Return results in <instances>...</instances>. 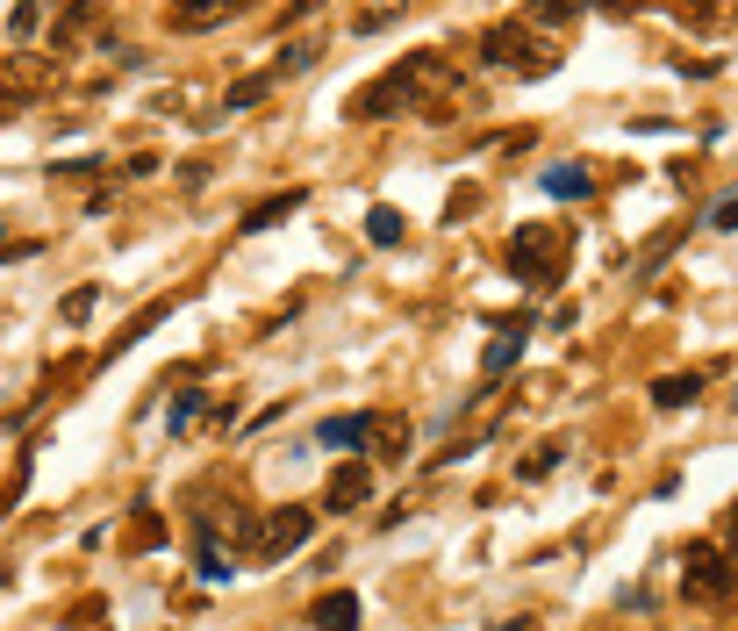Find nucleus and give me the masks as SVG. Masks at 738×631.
<instances>
[{"instance_id":"f257e3e1","label":"nucleus","mask_w":738,"mask_h":631,"mask_svg":"<svg viewBox=\"0 0 738 631\" xmlns=\"http://www.w3.org/2000/svg\"><path fill=\"white\" fill-rule=\"evenodd\" d=\"M567 251H574V230H567V223H517V237H509V273L531 280V288H552Z\"/></svg>"},{"instance_id":"f03ea898","label":"nucleus","mask_w":738,"mask_h":631,"mask_svg":"<svg viewBox=\"0 0 738 631\" xmlns=\"http://www.w3.org/2000/svg\"><path fill=\"white\" fill-rule=\"evenodd\" d=\"M682 589L696 596V603H725V596L738 589V560H725L717 546H688V560H682Z\"/></svg>"},{"instance_id":"7ed1b4c3","label":"nucleus","mask_w":738,"mask_h":631,"mask_svg":"<svg viewBox=\"0 0 738 631\" xmlns=\"http://www.w3.org/2000/svg\"><path fill=\"white\" fill-rule=\"evenodd\" d=\"M480 51H488L495 65H517V72H552V51H560V43H538L523 22H495Z\"/></svg>"},{"instance_id":"20e7f679","label":"nucleus","mask_w":738,"mask_h":631,"mask_svg":"<svg viewBox=\"0 0 738 631\" xmlns=\"http://www.w3.org/2000/svg\"><path fill=\"white\" fill-rule=\"evenodd\" d=\"M309 531H315V509H273V517L259 524V546H251V560H288V552L309 546Z\"/></svg>"},{"instance_id":"39448f33","label":"nucleus","mask_w":738,"mask_h":631,"mask_svg":"<svg viewBox=\"0 0 738 631\" xmlns=\"http://www.w3.org/2000/svg\"><path fill=\"white\" fill-rule=\"evenodd\" d=\"M402 108H416V94H409V80H402V65H387L373 86H358L352 94V123H381V115H402Z\"/></svg>"},{"instance_id":"423d86ee","label":"nucleus","mask_w":738,"mask_h":631,"mask_svg":"<svg viewBox=\"0 0 738 631\" xmlns=\"http://www.w3.org/2000/svg\"><path fill=\"white\" fill-rule=\"evenodd\" d=\"M366 453L373 459H395V467H402V459H409V416H373V431H366Z\"/></svg>"},{"instance_id":"0eeeda50","label":"nucleus","mask_w":738,"mask_h":631,"mask_svg":"<svg viewBox=\"0 0 738 631\" xmlns=\"http://www.w3.org/2000/svg\"><path fill=\"white\" fill-rule=\"evenodd\" d=\"M366 495H373V474L352 459V467H337V474H330V488H323V509H337V517H344V509H358Z\"/></svg>"},{"instance_id":"6e6552de","label":"nucleus","mask_w":738,"mask_h":631,"mask_svg":"<svg viewBox=\"0 0 738 631\" xmlns=\"http://www.w3.org/2000/svg\"><path fill=\"white\" fill-rule=\"evenodd\" d=\"M309 624L315 631H358V596L352 589H323L315 610H309Z\"/></svg>"},{"instance_id":"1a4fd4ad","label":"nucleus","mask_w":738,"mask_h":631,"mask_svg":"<svg viewBox=\"0 0 738 631\" xmlns=\"http://www.w3.org/2000/svg\"><path fill=\"white\" fill-rule=\"evenodd\" d=\"M366 431H373V416H330L315 438H323L330 453H366Z\"/></svg>"},{"instance_id":"9d476101","label":"nucleus","mask_w":738,"mask_h":631,"mask_svg":"<svg viewBox=\"0 0 738 631\" xmlns=\"http://www.w3.org/2000/svg\"><path fill=\"white\" fill-rule=\"evenodd\" d=\"M696 395H703V373H667V381H653V402H659V410H688Z\"/></svg>"},{"instance_id":"9b49d317","label":"nucleus","mask_w":738,"mask_h":631,"mask_svg":"<svg viewBox=\"0 0 738 631\" xmlns=\"http://www.w3.org/2000/svg\"><path fill=\"white\" fill-rule=\"evenodd\" d=\"M301 201H309V194H301V187L273 194V201H259V208H251V216H245V230H273V223H288V216H294Z\"/></svg>"},{"instance_id":"f8f14e48","label":"nucleus","mask_w":738,"mask_h":631,"mask_svg":"<svg viewBox=\"0 0 738 631\" xmlns=\"http://www.w3.org/2000/svg\"><path fill=\"white\" fill-rule=\"evenodd\" d=\"M589 187H595V179L581 173V165H552V173H545V194H560V201H581Z\"/></svg>"},{"instance_id":"ddd939ff","label":"nucleus","mask_w":738,"mask_h":631,"mask_svg":"<svg viewBox=\"0 0 738 631\" xmlns=\"http://www.w3.org/2000/svg\"><path fill=\"white\" fill-rule=\"evenodd\" d=\"M517 352H523V330H502V338L488 344V359H480V373H488V381H495V373H509V366H517Z\"/></svg>"},{"instance_id":"4468645a","label":"nucleus","mask_w":738,"mask_h":631,"mask_svg":"<svg viewBox=\"0 0 738 631\" xmlns=\"http://www.w3.org/2000/svg\"><path fill=\"white\" fill-rule=\"evenodd\" d=\"M366 237H373V245H402V208H366Z\"/></svg>"},{"instance_id":"2eb2a0df","label":"nucleus","mask_w":738,"mask_h":631,"mask_svg":"<svg viewBox=\"0 0 738 631\" xmlns=\"http://www.w3.org/2000/svg\"><path fill=\"white\" fill-rule=\"evenodd\" d=\"M266 94H273V72H251V80H237V86H230V115H237V108H259Z\"/></svg>"},{"instance_id":"dca6fc26","label":"nucleus","mask_w":738,"mask_h":631,"mask_svg":"<svg viewBox=\"0 0 738 631\" xmlns=\"http://www.w3.org/2000/svg\"><path fill=\"white\" fill-rule=\"evenodd\" d=\"M315 65V43H288V51L273 58V80H288V72H309Z\"/></svg>"},{"instance_id":"f3484780","label":"nucleus","mask_w":738,"mask_h":631,"mask_svg":"<svg viewBox=\"0 0 738 631\" xmlns=\"http://www.w3.org/2000/svg\"><path fill=\"white\" fill-rule=\"evenodd\" d=\"M216 22H230V8H179L173 14V29H216Z\"/></svg>"},{"instance_id":"a211bd4d","label":"nucleus","mask_w":738,"mask_h":631,"mask_svg":"<svg viewBox=\"0 0 738 631\" xmlns=\"http://www.w3.org/2000/svg\"><path fill=\"white\" fill-rule=\"evenodd\" d=\"M94 302H101V288H72L58 316H65V323H86V316H94Z\"/></svg>"},{"instance_id":"6ab92c4d","label":"nucleus","mask_w":738,"mask_h":631,"mask_svg":"<svg viewBox=\"0 0 738 631\" xmlns=\"http://www.w3.org/2000/svg\"><path fill=\"white\" fill-rule=\"evenodd\" d=\"M201 410H208V395H179L173 410H165V424H173V431H187V424H194V416H201Z\"/></svg>"},{"instance_id":"aec40b11","label":"nucleus","mask_w":738,"mask_h":631,"mask_svg":"<svg viewBox=\"0 0 738 631\" xmlns=\"http://www.w3.org/2000/svg\"><path fill=\"white\" fill-rule=\"evenodd\" d=\"M402 22V8H366L358 14V37H381V29H395Z\"/></svg>"},{"instance_id":"412c9836","label":"nucleus","mask_w":738,"mask_h":631,"mask_svg":"<svg viewBox=\"0 0 738 631\" xmlns=\"http://www.w3.org/2000/svg\"><path fill=\"white\" fill-rule=\"evenodd\" d=\"M158 531H165V524L150 517V503H137V531H129V546H158Z\"/></svg>"},{"instance_id":"4be33fe9","label":"nucleus","mask_w":738,"mask_h":631,"mask_svg":"<svg viewBox=\"0 0 738 631\" xmlns=\"http://www.w3.org/2000/svg\"><path fill=\"white\" fill-rule=\"evenodd\" d=\"M8 29H14V37H37V29H43V8H14Z\"/></svg>"},{"instance_id":"5701e85b","label":"nucleus","mask_w":738,"mask_h":631,"mask_svg":"<svg viewBox=\"0 0 738 631\" xmlns=\"http://www.w3.org/2000/svg\"><path fill=\"white\" fill-rule=\"evenodd\" d=\"M710 230H738V194H731V201H717V208H710Z\"/></svg>"},{"instance_id":"b1692460","label":"nucleus","mask_w":738,"mask_h":631,"mask_svg":"<svg viewBox=\"0 0 738 631\" xmlns=\"http://www.w3.org/2000/svg\"><path fill=\"white\" fill-rule=\"evenodd\" d=\"M731 538H738V503H731Z\"/></svg>"}]
</instances>
